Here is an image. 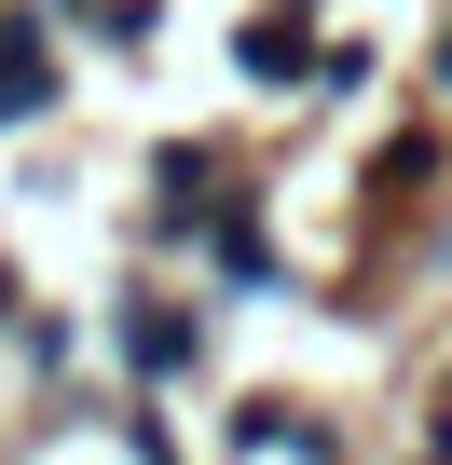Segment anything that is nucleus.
<instances>
[{
    "label": "nucleus",
    "mask_w": 452,
    "mask_h": 465,
    "mask_svg": "<svg viewBox=\"0 0 452 465\" xmlns=\"http://www.w3.org/2000/svg\"><path fill=\"white\" fill-rule=\"evenodd\" d=\"M55 96V69H42V42H0V124H28Z\"/></svg>",
    "instance_id": "1"
},
{
    "label": "nucleus",
    "mask_w": 452,
    "mask_h": 465,
    "mask_svg": "<svg viewBox=\"0 0 452 465\" xmlns=\"http://www.w3.org/2000/svg\"><path fill=\"white\" fill-rule=\"evenodd\" d=\"M192 356V315H137V370H178Z\"/></svg>",
    "instance_id": "2"
}]
</instances>
